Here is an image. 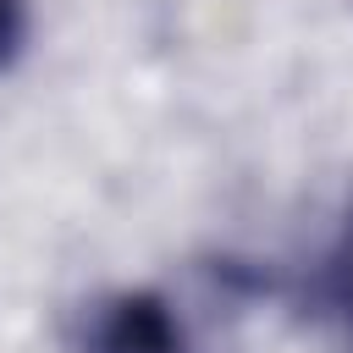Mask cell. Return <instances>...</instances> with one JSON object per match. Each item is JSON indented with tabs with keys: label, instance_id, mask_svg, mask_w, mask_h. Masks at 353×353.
I'll return each instance as SVG.
<instances>
[{
	"label": "cell",
	"instance_id": "obj_1",
	"mask_svg": "<svg viewBox=\"0 0 353 353\" xmlns=\"http://www.w3.org/2000/svg\"><path fill=\"white\" fill-rule=\"evenodd\" d=\"M88 353H188L176 314L154 292H121L99 309Z\"/></svg>",
	"mask_w": 353,
	"mask_h": 353
},
{
	"label": "cell",
	"instance_id": "obj_2",
	"mask_svg": "<svg viewBox=\"0 0 353 353\" xmlns=\"http://www.w3.org/2000/svg\"><path fill=\"white\" fill-rule=\"evenodd\" d=\"M309 314L336 353H353V221H347L342 243L325 254V265L309 287Z\"/></svg>",
	"mask_w": 353,
	"mask_h": 353
},
{
	"label": "cell",
	"instance_id": "obj_3",
	"mask_svg": "<svg viewBox=\"0 0 353 353\" xmlns=\"http://www.w3.org/2000/svg\"><path fill=\"white\" fill-rule=\"evenodd\" d=\"M28 44V0H0V72Z\"/></svg>",
	"mask_w": 353,
	"mask_h": 353
}]
</instances>
